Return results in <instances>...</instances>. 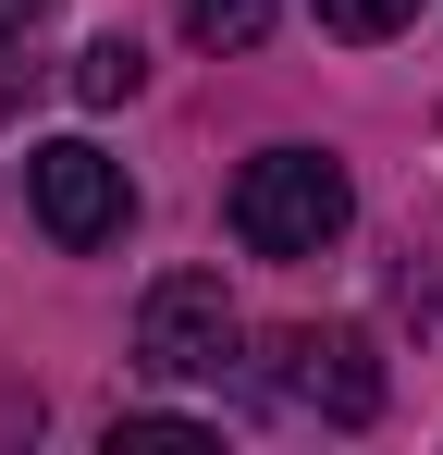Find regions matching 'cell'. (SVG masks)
<instances>
[{"instance_id":"cell-1","label":"cell","mask_w":443,"mask_h":455,"mask_svg":"<svg viewBox=\"0 0 443 455\" xmlns=\"http://www.w3.org/2000/svg\"><path fill=\"white\" fill-rule=\"evenodd\" d=\"M345 222H358V185L320 148H259L234 172V246L246 259H320Z\"/></svg>"},{"instance_id":"cell-2","label":"cell","mask_w":443,"mask_h":455,"mask_svg":"<svg viewBox=\"0 0 443 455\" xmlns=\"http://www.w3.org/2000/svg\"><path fill=\"white\" fill-rule=\"evenodd\" d=\"M25 197H37V222H50V246H124V222H136V185H124V160L86 148V136H50V148L25 160Z\"/></svg>"},{"instance_id":"cell-3","label":"cell","mask_w":443,"mask_h":455,"mask_svg":"<svg viewBox=\"0 0 443 455\" xmlns=\"http://www.w3.org/2000/svg\"><path fill=\"white\" fill-rule=\"evenodd\" d=\"M136 357L160 381H222L234 370V296H222V271H160V283H148Z\"/></svg>"},{"instance_id":"cell-4","label":"cell","mask_w":443,"mask_h":455,"mask_svg":"<svg viewBox=\"0 0 443 455\" xmlns=\"http://www.w3.org/2000/svg\"><path fill=\"white\" fill-rule=\"evenodd\" d=\"M284 394L295 406H320L333 431H369L382 419V357H369V332H284Z\"/></svg>"},{"instance_id":"cell-5","label":"cell","mask_w":443,"mask_h":455,"mask_svg":"<svg viewBox=\"0 0 443 455\" xmlns=\"http://www.w3.org/2000/svg\"><path fill=\"white\" fill-rule=\"evenodd\" d=\"M136 75H148V50H136V37H86L74 99H86V111H111V99H136Z\"/></svg>"},{"instance_id":"cell-6","label":"cell","mask_w":443,"mask_h":455,"mask_svg":"<svg viewBox=\"0 0 443 455\" xmlns=\"http://www.w3.org/2000/svg\"><path fill=\"white\" fill-rule=\"evenodd\" d=\"M185 37L197 50H259L271 37V0H185Z\"/></svg>"},{"instance_id":"cell-7","label":"cell","mask_w":443,"mask_h":455,"mask_svg":"<svg viewBox=\"0 0 443 455\" xmlns=\"http://www.w3.org/2000/svg\"><path fill=\"white\" fill-rule=\"evenodd\" d=\"M419 0H320V37H345V50H369V37H394Z\"/></svg>"},{"instance_id":"cell-8","label":"cell","mask_w":443,"mask_h":455,"mask_svg":"<svg viewBox=\"0 0 443 455\" xmlns=\"http://www.w3.org/2000/svg\"><path fill=\"white\" fill-rule=\"evenodd\" d=\"M197 419H111V455H197Z\"/></svg>"},{"instance_id":"cell-9","label":"cell","mask_w":443,"mask_h":455,"mask_svg":"<svg viewBox=\"0 0 443 455\" xmlns=\"http://www.w3.org/2000/svg\"><path fill=\"white\" fill-rule=\"evenodd\" d=\"M37 12H50V0H0V50H12V37H25Z\"/></svg>"}]
</instances>
